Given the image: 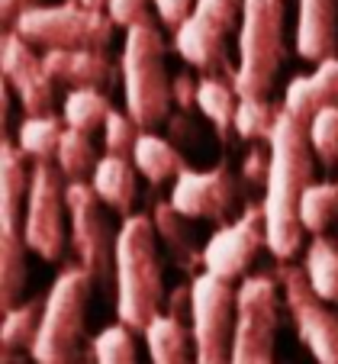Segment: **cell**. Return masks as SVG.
I'll return each mask as SVG.
<instances>
[{
    "mask_svg": "<svg viewBox=\"0 0 338 364\" xmlns=\"http://www.w3.org/2000/svg\"><path fill=\"white\" fill-rule=\"evenodd\" d=\"M271 178L264 187V223H268V252L277 262H290L303 248L300 200L312 184V145L306 126L280 107L271 132Z\"/></svg>",
    "mask_w": 338,
    "mask_h": 364,
    "instance_id": "1",
    "label": "cell"
},
{
    "mask_svg": "<svg viewBox=\"0 0 338 364\" xmlns=\"http://www.w3.org/2000/svg\"><path fill=\"white\" fill-rule=\"evenodd\" d=\"M116 316L126 329L142 332L155 316H161L165 277H161L158 232L152 216L132 213L123 220L116 235Z\"/></svg>",
    "mask_w": 338,
    "mask_h": 364,
    "instance_id": "2",
    "label": "cell"
},
{
    "mask_svg": "<svg viewBox=\"0 0 338 364\" xmlns=\"http://www.w3.org/2000/svg\"><path fill=\"white\" fill-rule=\"evenodd\" d=\"M119 77H123L126 113L138 123V129L148 132L158 123L171 119L174 77L165 68V39H161V29L152 14L126 29Z\"/></svg>",
    "mask_w": 338,
    "mask_h": 364,
    "instance_id": "3",
    "label": "cell"
},
{
    "mask_svg": "<svg viewBox=\"0 0 338 364\" xmlns=\"http://www.w3.org/2000/svg\"><path fill=\"white\" fill-rule=\"evenodd\" d=\"M26 155L16 142L4 139L0 145V306L10 313L23 303L26 294V239H23V216L29 197Z\"/></svg>",
    "mask_w": 338,
    "mask_h": 364,
    "instance_id": "4",
    "label": "cell"
},
{
    "mask_svg": "<svg viewBox=\"0 0 338 364\" xmlns=\"http://www.w3.org/2000/svg\"><path fill=\"white\" fill-rule=\"evenodd\" d=\"M94 277L75 264L55 277L45 294L42 326L33 342V364H84V329Z\"/></svg>",
    "mask_w": 338,
    "mask_h": 364,
    "instance_id": "5",
    "label": "cell"
},
{
    "mask_svg": "<svg viewBox=\"0 0 338 364\" xmlns=\"http://www.w3.org/2000/svg\"><path fill=\"white\" fill-rule=\"evenodd\" d=\"M283 62V0H245L239 29V97H268Z\"/></svg>",
    "mask_w": 338,
    "mask_h": 364,
    "instance_id": "6",
    "label": "cell"
},
{
    "mask_svg": "<svg viewBox=\"0 0 338 364\" xmlns=\"http://www.w3.org/2000/svg\"><path fill=\"white\" fill-rule=\"evenodd\" d=\"M16 36L39 48H100L104 52L113 42L116 23L107 10H90L77 0L65 4H42V7L23 10L10 23Z\"/></svg>",
    "mask_w": 338,
    "mask_h": 364,
    "instance_id": "7",
    "label": "cell"
},
{
    "mask_svg": "<svg viewBox=\"0 0 338 364\" xmlns=\"http://www.w3.org/2000/svg\"><path fill=\"white\" fill-rule=\"evenodd\" d=\"M65 216H68V181L55 161H33L29 174L23 239L42 262H58L65 252Z\"/></svg>",
    "mask_w": 338,
    "mask_h": 364,
    "instance_id": "8",
    "label": "cell"
},
{
    "mask_svg": "<svg viewBox=\"0 0 338 364\" xmlns=\"http://www.w3.org/2000/svg\"><path fill=\"white\" fill-rule=\"evenodd\" d=\"M193 306H190V332L197 364H232V338H235V306L239 290L213 274H197L190 281Z\"/></svg>",
    "mask_w": 338,
    "mask_h": 364,
    "instance_id": "9",
    "label": "cell"
},
{
    "mask_svg": "<svg viewBox=\"0 0 338 364\" xmlns=\"http://www.w3.org/2000/svg\"><path fill=\"white\" fill-rule=\"evenodd\" d=\"M274 277L280 284L300 342L312 351L319 364H338V309H332V303L312 290L306 271L293 262H277Z\"/></svg>",
    "mask_w": 338,
    "mask_h": 364,
    "instance_id": "10",
    "label": "cell"
},
{
    "mask_svg": "<svg viewBox=\"0 0 338 364\" xmlns=\"http://www.w3.org/2000/svg\"><path fill=\"white\" fill-rule=\"evenodd\" d=\"M68 235L77 264L94 277V284H107L116 274V235L107 226L104 203L97 200L90 181H68Z\"/></svg>",
    "mask_w": 338,
    "mask_h": 364,
    "instance_id": "11",
    "label": "cell"
},
{
    "mask_svg": "<svg viewBox=\"0 0 338 364\" xmlns=\"http://www.w3.org/2000/svg\"><path fill=\"white\" fill-rule=\"evenodd\" d=\"M277 290L274 274H251L239 284L232 364H274Z\"/></svg>",
    "mask_w": 338,
    "mask_h": 364,
    "instance_id": "12",
    "label": "cell"
},
{
    "mask_svg": "<svg viewBox=\"0 0 338 364\" xmlns=\"http://www.w3.org/2000/svg\"><path fill=\"white\" fill-rule=\"evenodd\" d=\"M261 248H268L264 206L249 203L241 210V216H235L232 223L219 226L209 235V242L203 245V271L232 284L239 277H245V271L251 268V262H255V255Z\"/></svg>",
    "mask_w": 338,
    "mask_h": 364,
    "instance_id": "13",
    "label": "cell"
},
{
    "mask_svg": "<svg viewBox=\"0 0 338 364\" xmlns=\"http://www.w3.org/2000/svg\"><path fill=\"white\" fill-rule=\"evenodd\" d=\"M235 197H239L235 174L226 165H216L209 171L184 168L174 181L168 200L184 220H207L216 226H226V223H232L229 216L235 210Z\"/></svg>",
    "mask_w": 338,
    "mask_h": 364,
    "instance_id": "14",
    "label": "cell"
},
{
    "mask_svg": "<svg viewBox=\"0 0 338 364\" xmlns=\"http://www.w3.org/2000/svg\"><path fill=\"white\" fill-rule=\"evenodd\" d=\"M0 71L7 87L20 97V107L26 117H45L52 113V100H55V81L48 77L42 55H36L23 36L13 29L4 33L0 42Z\"/></svg>",
    "mask_w": 338,
    "mask_h": 364,
    "instance_id": "15",
    "label": "cell"
},
{
    "mask_svg": "<svg viewBox=\"0 0 338 364\" xmlns=\"http://www.w3.org/2000/svg\"><path fill=\"white\" fill-rule=\"evenodd\" d=\"M226 36L229 33H222L219 26L203 20L200 14H193L190 20H184L174 29V52H178L187 65L203 71V77H222V81L235 84L239 68L229 62Z\"/></svg>",
    "mask_w": 338,
    "mask_h": 364,
    "instance_id": "16",
    "label": "cell"
},
{
    "mask_svg": "<svg viewBox=\"0 0 338 364\" xmlns=\"http://www.w3.org/2000/svg\"><path fill=\"white\" fill-rule=\"evenodd\" d=\"M42 65L52 81L71 90H104L116 81V68L100 48H48L42 52Z\"/></svg>",
    "mask_w": 338,
    "mask_h": 364,
    "instance_id": "17",
    "label": "cell"
},
{
    "mask_svg": "<svg viewBox=\"0 0 338 364\" xmlns=\"http://www.w3.org/2000/svg\"><path fill=\"white\" fill-rule=\"evenodd\" d=\"M297 55L312 65L338 58V0H300Z\"/></svg>",
    "mask_w": 338,
    "mask_h": 364,
    "instance_id": "18",
    "label": "cell"
},
{
    "mask_svg": "<svg viewBox=\"0 0 338 364\" xmlns=\"http://www.w3.org/2000/svg\"><path fill=\"white\" fill-rule=\"evenodd\" d=\"M280 107L303 126H310V119L319 110H325V107H338V58L316 65L312 75L293 77L287 84V94H283Z\"/></svg>",
    "mask_w": 338,
    "mask_h": 364,
    "instance_id": "19",
    "label": "cell"
},
{
    "mask_svg": "<svg viewBox=\"0 0 338 364\" xmlns=\"http://www.w3.org/2000/svg\"><path fill=\"white\" fill-rule=\"evenodd\" d=\"M145 348L152 364H197L193 351V332L184 326V319H174L171 313H161L142 329Z\"/></svg>",
    "mask_w": 338,
    "mask_h": 364,
    "instance_id": "20",
    "label": "cell"
},
{
    "mask_svg": "<svg viewBox=\"0 0 338 364\" xmlns=\"http://www.w3.org/2000/svg\"><path fill=\"white\" fill-rule=\"evenodd\" d=\"M152 223H155V232H158V242H165L174 264L193 277L203 274V248H197V242L190 239V229L184 226V216L171 206V200L155 203Z\"/></svg>",
    "mask_w": 338,
    "mask_h": 364,
    "instance_id": "21",
    "label": "cell"
},
{
    "mask_svg": "<svg viewBox=\"0 0 338 364\" xmlns=\"http://www.w3.org/2000/svg\"><path fill=\"white\" fill-rule=\"evenodd\" d=\"M90 187H94L100 203L123 213V220H126L132 210V200H136V165L126 159L104 155V159L97 161L94 174H90Z\"/></svg>",
    "mask_w": 338,
    "mask_h": 364,
    "instance_id": "22",
    "label": "cell"
},
{
    "mask_svg": "<svg viewBox=\"0 0 338 364\" xmlns=\"http://www.w3.org/2000/svg\"><path fill=\"white\" fill-rule=\"evenodd\" d=\"M132 165H136L138 174L148 178V184H165V181L178 178L184 171V159H180V151L174 149L168 139L155 136V132H142L136 142V151H132Z\"/></svg>",
    "mask_w": 338,
    "mask_h": 364,
    "instance_id": "23",
    "label": "cell"
},
{
    "mask_svg": "<svg viewBox=\"0 0 338 364\" xmlns=\"http://www.w3.org/2000/svg\"><path fill=\"white\" fill-rule=\"evenodd\" d=\"M312 290L325 303H338V242L329 235H312V242L303 252V264Z\"/></svg>",
    "mask_w": 338,
    "mask_h": 364,
    "instance_id": "24",
    "label": "cell"
},
{
    "mask_svg": "<svg viewBox=\"0 0 338 364\" xmlns=\"http://www.w3.org/2000/svg\"><path fill=\"white\" fill-rule=\"evenodd\" d=\"M65 119L55 113H45V117H23L16 126V149L33 161H52L55 159L58 145L65 136Z\"/></svg>",
    "mask_w": 338,
    "mask_h": 364,
    "instance_id": "25",
    "label": "cell"
},
{
    "mask_svg": "<svg viewBox=\"0 0 338 364\" xmlns=\"http://www.w3.org/2000/svg\"><path fill=\"white\" fill-rule=\"evenodd\" d=\"M235 107H239V94L232 84L222 77H203L200 94H197V110L213 123L222 142H229V132L235 129Z\"/></svg>",
    "mask_w": 338,
    "mask_h": 364,
    "instance_id": "26",
    "label": "cell"
},
{
    "mask_svg": "<svg viewBox=\"0 0 338 364\" xmlns=\"http://www.w3.org/2000/svg\"><path fill=\"white\" fill-rule=\"evenodd\" d=\"M113 113V103L104 90H68L62 107V119L68 129H81V132H94L104 129L107 117Z\"/></svg>",
    "mask_w": 338,
    "mask_h": 364,
    "instance_id": "27",
    "label": "cell"
},
{
    "mask_svg": "<svg viewBox=\"0 0 338 364\" xmlns=\"http://www.w3.org/2000/svg\"><path fill=\"white\" fill-rule=\"evenodd\" d=\"M42 309L45 300H23L20 306H13L10 313H4V323H0V345L4 351H33V342L39 336L42 326Z\"/></svg>",
    "mask_w": 338,
    "mask_h": 364,
    "instance_id": "28",
    "label": "cell"
},
{
    "mask_svg": "<svg viewBox=\"0 0 338 364\" xmlns=\"http://www.w3.org/2000/svg\"><path fill=\"white\" fill-rule=\"evenodd\" d=\"M300 223L306 232L325 235L332 223H338V184L335 181H319L310 184L300 200Z\"/></svg>",
    "mask_w": 338,
    "mask_h": 364,
    "instance_id": "29",
    "label": "cell"
},
{
    "mask_svg": "<svg viewBox=\"0 0 338 364\" xmlns=\"http://www.w3.org/2000/svg\"><path fill=\"white\" fill-rule=\"evenodd\" d=\"M280 107H271L268 97H239L235 107V136L245 142H271Z\"/></svg>",
    "mask_w": 338,
    "mask_h": 364,
    "instance_id": "30",
    "label": "cell"
},
{
    "mask_svg": "<svg viewBox=\"0 0 338 364\" xmlns=\"http://www.w3.org/2000/svg\"><path fill=\"white\" fill-rule=\"evenodd\" d=\"M97 155H94V142L87 132L81 129H65L62 145L55 151V165L65 174V181H87L97 168Z\"/></svg>",
    "mask_w": 338,
    "mask_h": 364,
    "instance_id": "31",
    "label": "cell"
},
{
    "mask_svg": "<svg viewBox=\"0 0 338 364\" xmlns=\"http://www.w3.org/2000/svg\"><path fill=\"white\" fill-rule=\"evenodd\" d=\"M90 355H94V364H138L136 336L123 323L107 326V329H100L94 336Z\"/></svg>",
    "mask_w": 338,
    "mask_h": 364,
    "instance_id": "32",
    "label": "cell"
},
{
    "mask_svg": "<svg viewBox=\"0 0 338 364\" xmlns=\"http://www.w3.org/2000/svg\"><path fill=\"white\" fill-rule=\"evenodd\" d=\"M306 136H310L312 155L322 161L325 168L338 165V107H325L306 126Z\"/></svg>",
    "mask_w": 338,
    "mask_h": 364,
    "instance_id": "33",
    "label": "cell"
},
{
    "mask_svg": "<svg viewBox=\"0 0 338 364\" xmlns=\"http://www.w3.org/2000/svg\"><path fill=\"white\" fill-rule=\"evenodd\" d=\"M142 136L138 123L129 117V113L113 110L104 123V151L113 155V159H126L132 161V151H136V142Z\"/></svg>",
    "mask_w": 338,
    "mask_h": 364,
    "instance_id": "34",
    "label": "cell"
},
{
    "mask_svg": "<svg viewBox=\"0 0 338 364\" xmlns=\"http://www.w3.org/2000/svg\"><path fill=\"white\" fill-rule=\"evenodd\" d=\"M203 20L219 26L222 33H235L241 29V14H245V0H197V10Z\"/></svg>",
    "mask_w": 338,
    "mask_h": 364,
    "instance_id": "35",
    "label": "cell"
},
{
    "mask_svg": "<svg viewBox=\"0 0 338 364\" xmlns=\"http://www.w3.org/2000/svg\"><path fill=\"white\" fill-rule=\"evenodd\" d=\"M241 184L249 191H261L268 187V178H271V149H261V145H251L245 161H241V171H239Z\"/></svg>",
    "mask_w": 338,
    "mask_h": 364,
    "instance_id": "36",
    "label": "cell"
},
{
    "mask_svg": "<svg viewBox=\"0 0 338 364\" xmlns=\"http://www.w3.org/2000/svg\"><path fill=\"white\" fill-rule=\"evenodd\" d=\"M148 4H155V0H110L107 14L113 16V23H116V26L129 29L132 23H138V20H145V16H148Z\"/></svg>",
    "mask_w": 338,
    "mask_h": 364,
    "instance_id": "37",
    "label": "cell"
},
{
    "mask_svg": "<svg viewBox=\"0 0 338 364\" xmlns=\"http://www.w3.org/2000/svg\"><path fill=\"white\" fill-rule=\"evenodd\" d=\"M197 10V0H155V14L168 29H178L184 20H190Z\"/></svg>",
    "mask_w": 338,
    "mask_h": 364,
    "instance_id": "38",
    "label": "cell"
},
{
    "mask_svg": "<svg viewBox=\"0 0 338 364\" xmlns=\"http://www.w3.org/2000/svg\"><path fill=\"white\" fill-rule=\"evenodd\" d=\"M197 94H200V81H193L190 75H174L171 97H174V107H178L180 113L197 110Z\"/></svg>",
    "mask_w": 338,
    "mask_h": 364,
    "instance_id": "39",
    "label": "cell"
},
{
    "mask_svg": "<svg viewBox=\"0 0 338 364\" xmlns=\"http://www.w3.org/2000/svg\"><path fill=\"white\" fill-rule=\"evenodd\" d=\"M33 7H42V0H0V16L7 23H13L23 10H33Z\"/></svg>",
    "mask_w": 338,
    "mask_h": 364,
    "instance_id": "40",
    "label": "cell"
},
{
    "mask_svg": "<svg viewBox=\"0 0 338 364\" xmlns=\"http://www.w3.org/2000/svg\"><path fill=\"white\" fill-rule=\"evenodd\" d=\"M77 4H84V7H90V10H107L110 7V0H77Z\"/></svg>",
    "mask_w": 338,
    "mask_h": 364,
    "instance_id": "41",
    "label": "cell"
}]
</instances>
